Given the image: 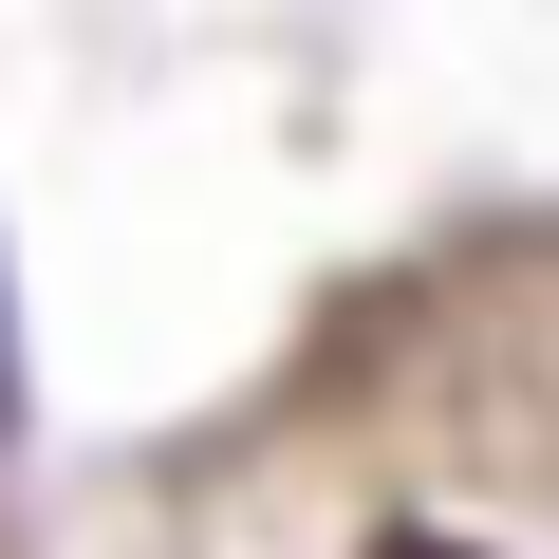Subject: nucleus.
<instances>
[{"mask_svg":"<svg viewBox=\"0 0 559 559\" xmlns=\"http://www.w3.org/2000/svg\"><path fill=\"white\" fill-rule=\"evenodd\" d=\"M0 448H20V280H0Z\"/></svg>","mask_w":559,"mask_h":559,"instance_id":"1","label":"nucleus"},{"mask_svg":"<svg viewBox=\"0 0 559 559\" xmlns=\"http://www.w3.org/2000/svg\"><path fill=\"white\" fill-rule=\"evenodd\" d=\"M373 559H466V540H429V522H392V540H373Z\"/></svg>","mask_w":559,"mask_h":559,"instance_id":"2","label":"nucleus"}]
</instances>
